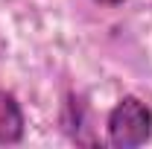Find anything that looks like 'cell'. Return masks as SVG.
Returning <instances> with one entry per match:
<instances>
[{
  "label": "cell",
  "mask_w": 152,
  "mask_h": 149,
  "mask_svg": "<svg viewBox=\"0 0 152 149\" xmlns=\"http://www.w3.org/2000/svg\"><path fill=\"white\" fill-rule=\"evenodd\" d=\"M152 137V111L137 96H123L108 114V143L120 149L140 146Z\"/></svg>",
  "instance_id": "cell-1"
},
{
  "label": "cell",
  "mask_w": 152,
  "mask_h": 149,
  "mask_svg": "<svg viewBox=\"0 0 152 149\" xmlns=\"http://www.w3.org/2000/svg\"><path fill=\"white\" fill-rule=\"evenodd\" d=\"M23 137V114L12 93L0 88V143H18Z\"/></svg>",
  "instance_id": "cell-2"
},
{
  "label": "cell",
  "mask_w": 152,
  "mask_h": 149,
  "mask_svg": "<svg viewBox=\"0 0 152 149\" xmlns=\"http://www.w3.org/2000/svg\"><path fill=\"white\" fill-rule=\"evenodd\" d=\"M96 3H108V6H114V3H123V0H96Z\"/></svg>",
  "instance_id": "cell-3"
}]
</instances>
